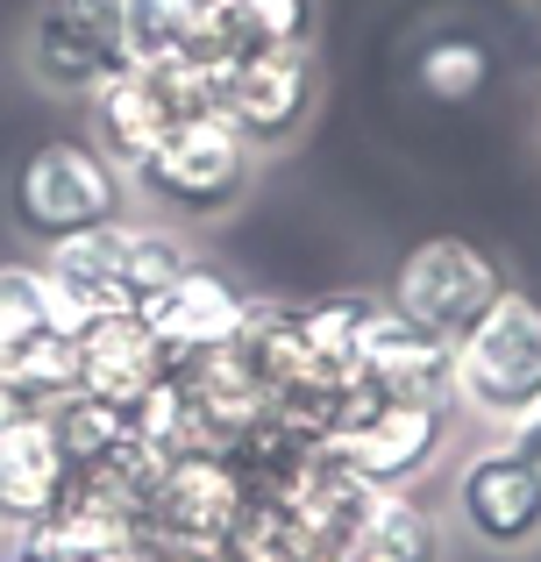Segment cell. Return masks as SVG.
Returning a JSON list of instances; mask_svg holds the SVG:
<instances>
[{"instance_id": "cell-8", "label": "cell", "mask_w": 541, "mask_h": 562, "mask_svg": "<svg viewBox=\"0 0 541 562\" xmlns=\"http://www.w3.org/2000/svg\"><path fill=\"white\" fill-rule=\"evenodd\" d=\"M320 108V50L292 43V50H250L236 65L214 71V114L250 143L257 157L285 150Z\"/></svg>"}, {"instance_id": "cell-22", "label": "cell", "mask_w": 541, "mask_h": 562, "mask_svg": "<svg viewBox=\"0 0 541 562\" xmlns=\"http://www.w3.org/2000/svg\"><path fill=\"white\" fill-rule=\"evenodd\" d=\"M0 541H8V535H0Z\"/></svg>"}, {"instance_id": "cell-14", "label": "cell", "mask_w": 541, "mask_h": 562, "mask_svg": "<svg viewBox=\"0 0 541 562\" xmlns=\"http://www.w3.org/2000/svg\"><path fill=\"white\" fill-rule=\"evenodd\" d=\"M320 36V0H207L185 43V65H236L250 50H292Z\"/></svg>"}, {"instance_id": "cell-3", "label": "cell", "mask_w": 541, "mask_h": 562, "mask_svg": "<svg viewBox=\"0 0 541 562\" xmlns=\"http://www.w3.org/2000/svg\"><path fill=\"white\" fill-rule=\"evenodd\" d=\"M185 257H193V249L171 228L122 214V221H108V228H86V235H71V243L43 249L36 263L50 271L57 300L86 321V314H143V306L185 271Z\"/></svg>"}, {"instance_id": "cell-15", "label": "cell", "mask_w": 541, "mask_h": 562, "mask_svg": "<svg viewBox=\"0 0 541 562\" xmlns=\"http://www.w3.org/2000/svg\"><path fill=\"white\" fill-rule=\"evenodd\" d=\"M71 328H79V314L57 300L43 263H0V371L43 363Z\"/></svg>"}, {"instance_id": "cell-7", "label": "cell", "mask_w": 541, "mask_h": 562, "mask_svg": "<svg viewBox=\"0 0 541 562\" xmlns=\"http://www.w3.org/2000/svg\"><path fill=\"white\" fill-rule=\"evenodd\" d=\"M449 520L492 555H520L541 541V456L514 435H492L449 470Z\"/></svg>"}, {"instance_id": "cell-17", "label": "cell", "mask_w": 541, "mask_h": 562, "mask_svg": "<svg viewBox=\"0 0 541 562\" xmlns=\"http://www.w3.org/2000/svg\"><path fill=\"white\" fill-rule=\"evenodd\" d=\"M492 79H499V50H492L485 36H471V29H435V36L414 50V86L428 100H442V108L485 100Z\"/></svg>"}, {"instance_id": "cell-21", "label": "cell", "mask_w": 541, "mask_h": 562, "mask_svg": "<svg viewBox=\"0 0 541 562\" xmlns=\"http://www.w3.org/2000/svg\"><path fill=\"white\" fill-rule=\"evenodd\" d=\"M185 8H207V0H185Z\"/></svg>"}, {"instance_id": "cell-4", "label": "cell", "mask_w": 541, "mask_h": 562, "mask_svg": "<svg viewBox=\"0 0 541 562\" xmlns=\"http://www.w3.org/2000/svg\"><path fill=\"white\" fill-rule=\"evenodd\" d=\"M128 186H136V200H150V214L207 228V221H228L257 192V150L222 114H185L150 157L128 165Z\"/></svg>"}, {"instance_id": "cell-19", "label": "cell", "mask_w": 541, "mask_h": 562, "mask_svg": "<svg viewBox=\"0 0 541 562\" xmlns=\"http://www.w3.org/2000/svg\"><path fill=\"white\" fill-rule=\"evenodd\" d=\"M506 435H514V441H520L528 456H541V398H534V413H520V420L506 427Z\"/></svg>"}, {"instance_id": "cell-20", "label": "cell", "mask_w": 541, "mask_h": 562, "mask_svg": "<svg viewBox=\"0 0 541 562\" xmlns=\"http://www.w3.org/2000/svg\"><path fill=\"white\" fill-rule=\"evenodd\" d=\"M0 562H43V555L29 549V541H0Z\"/></svg>"}, {"instance_id": "cell-1", "label": "cell", "mask_w": 541, "mask_h": 562, "mask_svg": "<svg viewBox=\"0 0 541 562\" xmlns=\"http://www.w3.org/2000/svg\"><path fill=\"white\" fill-rule=\"evenodd\" d=\"M136 186L128 171L100 150L93 136H43L36 150L14 157L8 171V221L29 249H57L86 228H108V221L128 214Z\"/></svg>"}, {"instance_id": "cell-18", "label": "cell", "mask_w": 541, "mask_h": 562, "mask_svg": "<svg viewBox=\"0 0 541 562\" xmlns=\"http://www.w3.org/2000/svg\"><path fill=\"white\" fill-rule=\"evenodd\" d=\"M193 22H200V8H185V0H122V50H128V65H143V71L185 65Z\"/></svg>"}, {"instance_id": "cell-11", "label": "cell", "mask_w": 541, "mask_h": 562, "mask_svg": "<svg viewBox=\"0 0 541 562\" xmlns=\"http://www.w3.org/2000/svg\"><path fill=\"white\" fill-rule=\"evenodd\" d=\"M165 378H171V357L143 314H86L71 328V392L136 413Z\"/></svg>"}, {"instance_id": "cell-2", "label": "cell", "mask_w": 541, "mask_h": 562, "mask_svg": "<svg viewBox=\"0 0 541 562\" xmlns=\"http://www.w3.org/2000/svg\"><path fill=\"white\" fill-rule=\"evenodd\" d=\"M449 392L457 413L492 435L534 413L541 398V292L534 285H506L471 328L449 342Z\"/></svg>"}, {"instance_id": "cell-16", "label": "cell", "mask_w": 541, "mask_h": 562, "mask_svg": "<svg viewBox=\"0 0 541 562\" xmlns=\"http://www.w3.org/2000/svg\"><path fill=\"white\" fill-rule=\"evenodd\" d=\"M342 562H442V513L420 506V492H377Z\"/></svg>"}, {"instance_id": "cell-10", "label": "cell", "mask_w": 541, "mask_h": 562, "mask_svg": "<svg viewBox=\"0 0 541 562\" xmlns=\"http://www.w3.org/2000/svg\"><path fill=\"white\" fill-rule=\"evenodd\" d=\"M22 57H29V71H36V86L86 100L93 86H108L114 71H128L122 0H36Z\"/></svg>"}, {"instance_id": "cell-6", "label": "cell", "mask_w": 541, "mask_h": 562, "mask_svg": "<svg viewBox=\"0 0 541 562\" xmlns=\"http://www.w3.org/2000/svg\"><path fill=\"white\" fill-rule=\"evenodd\" d=\"M506 285H514V278H506V263L492 257L485 243H471V235H420V243L392 263L385 300H392V314H406L420 335L457 342Z\"/></svg>"}, {"instance_id": "cell-9", "label": "cell", "mask_w": 541, "mask_h": 562, "mask_svg": "<svg viewBox=\"0 0 541 562\" xmlns=\"http://www.w3.org/2000/svg\"><path fill=\"white\" fill-rule=\"evenodd\" d=\"M86 108H93V143L128 171L136 157H150L185 114H214V65H157V71L128 65V71H114L108 86H93Z\"/></svg>"}, {"instance_id": "cell-13", "label": "cell", "mask_w": 541, "mask_h": 562, "mask_svg": "<svg viewBox=\"0 0 541 562\" xmlns=\"http://www.w3.org/2000/svg\"><path fill=\"white\" fill-rule=\"evenodd\" d=\"M71 456L50 420H22L0 435V535L29 541L71 506Z\"/></svg>"}, {"instance_id": "cell-5", "label": "cell", "mask_w": 541, "mask_h": 562, "mask_svg": "<svg viewBox=\"0 0 541 562\" xmlns=\"http://www.w3.org/2000/svg\"><path fill=\"white\" fill-rule=\"evenodd\" d=\"M463 413L449 398H357L349 392L342 420L320 435V449L363 477L371 492H414L435 463H442L449 435H457Z\"/></svg>"}, {"instance_id": "cell-12", "label": "cell", "mask_w": 541, "mask_h": 562, "mask_svg": "<svg viewBox=\"0 0 541 562\" xmlns=\"http://www.w3.org/2000/svg\"><path fill=\"white\" fill-rule=\"evenodd\" d=\"M243 314H250V292H243L228 271L200 263V257H185V271L143 306V321H150V335L165 342L171 371L193 363V357H207V349H228L236 328H243Z\"/></svg>"}]
</instances>
